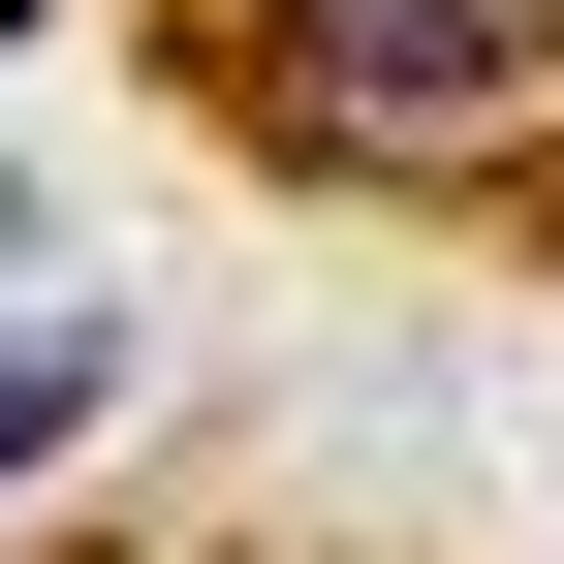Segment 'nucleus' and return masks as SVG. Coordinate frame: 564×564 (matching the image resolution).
I'll use <instances>...</instances> for the list:
<instances>
[{
    "mask_svg": "<svg viewBox=\"0 0 564 564\" xmlns=\"http://www.w3.org/2000/svg\"><path fill=\"white\" fill-rule=\"evenodd\" d=\"M564 95V0H282V126L345 158H502Z\"/></svg>",
    "mask_w": 564,
    "mask_h": 564,
    "instance_id": "f257e3e1",
    "label": "nucleus"
},
{
    "mask_svg": "<svg viewBox=\"0 0 564 564\" xmlns=\"http://www.w3.org/2000/svg\"><path fill=\"white\" fill-rule=\"evenodd\" d=\"M95 377H126V345H0V470H32V440H95Z\"/></svg>",
    "mask_w": 564,
    "mask_h": 564,
    "instance_id": "f03ea898",
    "label": "nucleus"
},
{
    "mask_svg": "<svg viewBox=\"0 0 564 564\" xmlns=\"http://www.w3.org/2000/svg\"><path fill=\"white\" fill-rule=\"evenodd\" d=\"M0 32H32V0H0Z\"/></svg>",
    "mask_w": 564,
    "mask_h": 564,
    "instance_id": "7ed1b4c3",
    "label": "nucleus"
}]
</instances>
